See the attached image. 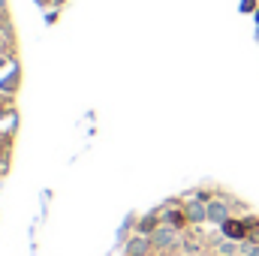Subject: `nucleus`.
Returning a JSON list of instances; mask_svg holds the SVG:
<instances>
[{
	"label": "nucleus",
	"mask_w": 259,
	"mask_h": 256,
	"mask_svg": "<svg viewBox=\"0 0 259 256\" xmlns=\"http://www.w3.org/2000/svg\"><path fill=\"white\" fill-rule=\"evenodd\" d=\"M181 244V235H178V229L175 226H160L154 235H151V247L154 250H172V247H178Z\"/></svg>",
	"instance_id": "obj_1"
},
{
	"label": "nucleus",
	"mask_w": 259,
	"mask_h": 256,
	"mask_svg": "<svg viewBox=\"0 0 259 256\" xmlns=\"http://www.w3.org/2000/svg\"><path fill=\"white\" fill-rule=\"evenodd\" d=\"M226 220H229V208H226V202H223V199H211V202H208V223L223 226Z\"/></svg>",
	"instance_id": "obj_2"
},
{
	"label": "nucleus",
	"mask_w": 259,
	"mask_h": 256,
	"mask_svg": "<svg viewBox=\"0 0 259 256\" xmlns=\"http://www.w3.org/2000/svg\"><path fill=\"white\" fill-rule=\"evenodd\" d=\"M184 211H187L190 223H208V205H205V199H190Z\"/></svg>",
	"instance_id": "obj_3"
},
{
	"label": "nucleus",
	"mask_w": 259,
	"mask_h": 256,
	"mask_svg": "<svg viewBox=\"0 0 259 256\" xmlns=\"http://www.w3.org/2000/svg\"><path fill=\"white\" fill-rule=\"evenodd\" d=\"M151 250H154L151 247V235H136L127 244V256H148Z\"/></svg>",
	"instance_id": "obj_4"
},
{
	"label": "nucleus",
	"mask_w": 259,
	"mask_h": 256,
	"mask_svg": "<svg viewBox=\"0 0 259 256\" xmlns=\"http://www.w3.org/2000/svg\"><path fill=\"white\" fill-rule=\"evenodd\" d=\"M163 226V214H145L139 223V235H154Z\"/></svg>",
	"instance_id": "obj_5"
},
{
	"label": "nucleus",
	"mask_w": 259,
	"mask_h": 256,
	"mask_svg": "<svg viewBox=\"0 0 259 256\" xmlns=\"http://www.w3.org/2000/svg\"><path fill=\"white\" fill-rule=\"evenodd\" d=\"M163 223H166V226H175V229H184L190 220H187V211H175V208H172V211L163 214Z\"/></svg>",
	"instance_id": "obj_6"
},
{
	"label": "nucleus",
	"mask_w": 259,
	"mask_h": 256,
	"mask_svg": "<svg viewBox=\"0 0 259 256\" xmlns=\"http://www.w3.org/2000/svg\"><path fill=\"white\" fill-rule=\"evenodd\" d=\"M247 256H259V244H253V247H247Z\"/></svg>",
	"instance_id": "obj_7"
},
{
	"label": "nucleus",
	"mask_w": 259,
	"mask_h": 256,
	"mask_svg": "<svg viewBox=\"0 0 259 256\" xmlns=\"http://www.w3.org/2000/svg\"><path fill=\"white\" fill-rule=\"evenodd\" d=\"M3 175H6V163L0 160V178H3Z\"/></svg>",
	"instance_id": "obj_8"
},
{
	"label": "nucleus",
	"mask_w": 259,
	"mask_h": 256,
	"mask_svg": "<svg viewBox=\"0 0 259 256\" xmlns=\"http://www.w3.org/2000/svg\"><path fill=\"white\" fill-rule=\"evenodd\" d=\"M0 36H3V33H0Z\"/></svg>",
	"instance_id": "obj_9"
}]
</instances>
